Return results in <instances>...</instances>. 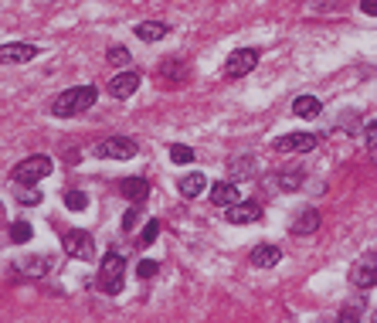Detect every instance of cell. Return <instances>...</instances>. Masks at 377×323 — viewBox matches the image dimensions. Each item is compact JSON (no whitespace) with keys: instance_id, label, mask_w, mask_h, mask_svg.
<instances>
[{"instance_id":"19","label":"cell","mask_w":377,"mask_h":323,"mask_svg":"<svg viewBox=\"0 0 377 323\" xmlns=\"http://www.w3.org/2000/svg\"><path fill=\"white\" fill-rule=\"evenodd\" d=\"M228 170H231V181L238 184V181H248L252 174H255V160L252 157H235L231 164H228Z\"/></svg>"},{"instance_id":"6","label":"cell","mask_w":377,"mask_h":323,"mask_svg":"<svg viewBox=\"0 0 377 323\" xmlns=\"http://www.w3.org/2000/svg\"><path fill=\"white\" fill-rule=\"evenodd\" d=\"M136 140L133 136H109L105 143H99V157H109V160H129L136 157Z\"/></svg>"},{"instance_id":"31","label":"cell","mask_w":377,"mask_h":323,"mask_svg":"<svg viewBox=\"0 0 377 323\" xmlns=\"http://www.w3.org/2000/svg\"><path fill=\"white\" fill-rule=\"evenodd\" d=\"M136 224H140V211L133 208V211H126V215H122V228H126V231H133Z\"/></svg>"},{"instance_id":"20","label":"cell","mask_w":377,"mask_h":323,"mask_svg":"<svg viewBox=\"0 0 377 323\" xmlns=\"http://www.w3.org/2000/svg\"><path fill=\"white\" fill-rule=\"evenodd\" d=\"M10 242H14V245H24V242H31V221L17 218V221L10 224Z\"/></svg>"},{"instance_id":"29","label":"cell","mask_w":377,"mask_h":323,"mask_svg":"<svg viewBox=\"0 0 377 323\" xmlns=\"http://www.w3.org/2000/svg\"><path fill=\"white\" fill-rule=\"evenodd\" d=\"M157 269H160V266H157V262H150V259H146V262H140V266H136V272H140V276H143V279H153V276H157Z\"/></svg>"},{"instance_id":"30","label":"cell","mask_w":377,"mask_h":323,"mask_svg":"<svg viewBox=\"0 0 377 323\" xmlns=\"http://www.w3.org/2000/svg\"><path fill=\"white\" fill-rule=\"evenodd\" d=\"M364 143H367L371 150L377 146V119H374V122H367V129H364Z\"/></svg>"},{"instance_id":"3","label":"cell","mask_w":377,"mask_h":323,"mask_svg":"<svg viewBox=\"0 0 377 323\" xmlns=\"http://www.w3.org/2000/svg\"><path fill=\"white\" fill-rule=\"evenodd\" d=\"M51 157H44V153H34V157H27V160H21L17 167H14V181L17 184H38V181H44L48 174H51Z\"/></svg>"},{"instance_id":"21","label":"cell","mask_w":377,"mask_h":323,"mask_svg":"<svg viewBox=\"0 0 377 323\" xmlns=\"http://www.w3.org/2000/svg\"><path fill=\"white\" fill-rule=\"evenodd\" d=\"M51 269V259H44V255H31V259H24V272L27 276H44Z\"/></svg>"},{"instance_id":"25","label":"cell","mask_w":377,"mask_h":323,"mask_svg":"<svg viewBox=\"0 0 377 323\" xmlns=\"http://www.w3.org/2000/svg\"><path fill=\"white\" fill-rule=\"evenodd\" d=\"M184 72H187V68L177 65V62H164V65H160V75H167V79H184Z\"/></svg>"},{"instance_id":"7","label":"cell","mask_w":377,"mask_h":323,"mask_svg":"<svg viewBox=\"0 0 377 323\" xmlns=\"http://www.w3.org/2000/svg\"><path fill=\"white\" fill-rule=\"evenodd\" d=\"M276 150L279 153H309V150H316V136L313 133H289V136L276 140Z\"/></svg>"},{"instance_id":"32","label":"cell","mask_w":377,"mask_h":323,"mask_svg":"<svg viewBox=\"0 0 377 323\" xmlns=\"http://www.w3.org/2000/svg\"><path fill=\"white\" fill-rule=\"evenodd\" d=\"M361 10L371 14V17H377V0H361Z\"/></svg>"},{"instance_id":"16","label":"cell","mask_w":377,"mask_h":323,"mask_svg":"<svg viewBox=\"0 0 377 323\" xmlns=\"http://www.w3.org/2000/svg\"><path fill=\"white\" fill-rule=\"evenodd\" d=\"M167 24L164 21H143V24H136V38L140 41H146V44H153V41H160V38H167Z\"/></svg>"},{"instance_id":"15","label":"cell","mask_w":377,"mask_h":323,"mask_svg":"<svg viewBox=\"0 0 377 323\" xmlns=\"http://www.w3.org/2000/svg\"><path fill=\"white\" fill-rule=\"evenodd\" d=\"M177 191H181V194H184L187 201H194L197 194H204V191H207V177L194 170V174H187V177H181V184H177Z\"/></svg>"},{"instance_id":"4","label":"cell","mask_w":377,"mask_h":323,"mask_svg":"<svg viewBox=\"0 0 377 323\" xmlns=\"http://www.w3.org/2000/svg\"><path fill=\"white\" fill-rule=\"evenodd\" d=\"M62 245H65V255L68 259H79V262H89L95 255V242L89 231H82V228H72V231H65L62 235Z\"/></svg>"},{"instance_id":"23","label":"cell","mask_w":377,"mask_h":323,"mask_svg":"<svg viewBox=\"0 0 377 323\" xmlns=\"http://www.w3.org/2000/svg\"><path fill=\"white\" fill-rule=\"evenodd\" d=\"M170 160H174V164H194V150L184 146V143H174V146H170Z\"/></svg>"},{"instance_id":"8","label":"cell","mask_w":377,"mask_h":323,"mask_svg":"<svg viewBox=\"0 0 377 323\" xmlns=\"http://www.w3.org/2000/svg\"><path fill=\"white\" fill-rule=\"evenodd\" d=\"M140 82H143L140 72H119V75L109 82V96H112V99H129V96L140 89Z\"/></svg>"},{"instance_id":"22","label":"cell","mask_w":377,"mask_h":323,"mask_svg":"<svg viewBox=\"0 0 377 323\" xmlns=\"http://www.w3.org/2000/svg\"><path fill=\"white\" fill-rule=\"evenodd\" d=\"M86 205H89V198H86L82 191H65V208H68V211H82Z\"/></svg>"},{"instance_id":"11","label":"cell","mask_w":377,"mask_h":323,"mask_svg":"<svg viewBox=\"0 0 377 323\" xmlns=\"http://www.w3.org/2000/svg\"><path fill=\"white\" fill-rule=\"evenodd\" d=\"M119 194L126 201H133V205H143L146 194H150V184L143 177H126V181H119Z\"/></svg>"},{"instance_id":"28","label":"cell","mask_w":377,"mask_h":323,"mask_svg":"<svg viewBox=\"0 0 377 323\" xmlns=\"http://www.w3.org/2000/svg\"><path fill=\"white\" fill-rule=\"evenodd\" d=\"M299 184H302V174H283V177H279V188H283V191H296Z\"/></svg>"},{"instance_id":"26","label":"cell","mask_w":377,"mask_h":323,"mask_svg":"<svg viewBox=\"0 0 377 323\" xmlns=\"http://www.w3.org/2000/svg\"><path fill=\"white\" fill-rule=\"evenodd\" d=\"M157 235H160V221H157V218H150V221H146V228H143V245H153V242H157Z\"/></svg>"},{"instance_id":"2","label":"cell","mask_w":377,"mask_h":323,"mask_svg":"<svg viewBox=\"0 0 377 323\" xmlns=\"http://www.w3.org/2000/svg\"><path fill=\"white\" fill-rule=\"evenodd\" d=\"M122 279H126V262H122V255L109 252L99 266V289L116 296V293H122Z\"/></svg>"},{"instance_id":"5","label":"cell","mask_w":377,"mask_h":323,"mask_svg":"<svg viewBox=\"0 0 377 323\" xmlns=\"http://www.w3.org/2000/svg\"><path fill=\"white\" fill-rule=\"evenodd\" d=\"M255 65H259V51H255V48H238V51L228 55L224 75H228V79H242V75H248Z\"/></svg>"},{"instance_id":"24","label":"cell","mask_w":377,"mask_h":323,"mask_svg":"<svg viewBox=\"0 0 377 323\" xmlns=\"http://www.w3.org/2000/svg\"><path fill=\"white\" fill-rule=\"evenodd\" d=\"M17 205H27V208H34V205H41V191H34V188L27 184L24 191H17Z\"/></svg>"},{"instance_id":"18","label":"cell","mask_w":377,"mask_h":323,"mask_svg":"<svg viewBox=\"0 0 377 323\" xmlns=\"http://www.w3.org/2000/svg\"><path fill=\"white\" fill-rule=\"evenodd\" d=\"M316 228H320V211H316V208H306L302 215L292 221V231H296V235H313Z\"/></svg>"},{"instance_id":"27","label":"cell","mask_w":377,"mask_h":323,"mask_svg":"<svg viewBox=\"0 0 377 323\" xmlns=\"http://www.w3.org/2000/svg\"><path fill=\"white\" fill-rule=\"evenodd\" d=\"M109 62H112V65H126V62H129V51H126L122 44H112V48H109Z\"/></svg>"},{"instance_id":"13","label":"cell","mask_w":377,"mask_h":323,"mask_svg":"<svg viewBox=\"0 0 377 323\" xmlns=\"http://www.w3.org/2000/svg\"><path fill=\"white\" fill-rule=\"evenodd\" d=\"M350 283H354L357 289H371V286H377V266L374 262H357V266L350 269Z\"/></svg>"},{"instance_id":"12","label":"cell","mask_w":377,"mask_h":323,"mask_svg":"<svg viewBox=\"0 0 377 323\" xmlns=\"http://www.w3.org/2000/svg\"><path fill=\"white\" fill-rule=\"evenodd\" d=\"M211 201L221 205V208H231L235 201H242V191H238L235 181H218V184L211 188Z\"/></svg>"},{"instance_id":"14","label":"cell","mask_w":377,"mask_h":323,"mask_svg":"<svg viewBox=\"0 0 377 323\" xmlns=\"http://www.w3.org/2000/svg\"><path fill=\"white\" fill-rule=\"evenodd\" d=\"M279 259H283V252L276 245H255L252 248V266H259V269H272V266H279Z\"/></svg>"},{"instance_id":"1","label":"cell","mask_w":377,"mask_h":323,"mask_svg":"<svg viewBox=\"0 0 377 323\" xmlns=\"http://www.w3.org/2000/svg\"><path fill=\"white\" fill-rule=\"evenodd\" d=\"M95 92L92 86H75V89H65L55 103H51V112L55 116H62V119H68V116H79V112H86V109L95 106Z\"/></svg>"},{"instance_id":"17","label":"cell","mask_w":377,"mask_h":323,"mask_svg":"<svg viewBox=\"0 0 377 323\" xmlns=\"http://www.w3.org/2000/svg\"><path fill=\"white\" fill-rule=\"evenodd\" d=\"M320 109H323V103L316 96H296V103H292V112L302 116V119H316Z\"/></svg>"},{"instance_id":"10","label":"cell","mask_w":377,"mask_h":323,"mask_svg":"<svg viewBox=\"0 0 377 323\" xmlns=\"http://www.w3.org/2000/svg\"><path fill=\"white\" fill-rule=\"evenodd\" d=\"M38 55L34 44H0V65H24Z\"/></svg>"},{"instance_id":"9","label":"cell","mask_w":377,"mask_h":323,"mask_svg":"<svg viewBox=\"0 0 377 323\" xmlns=\"http://www.w3.org/2000/svg\"><path fill=\"white\" fill-rule=\"evenodd\" d=\"M262 218V208L255 205V201H235L231 208H228V221L231 224H255Z\"/></svg>"}]
</instances>
